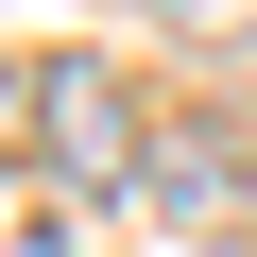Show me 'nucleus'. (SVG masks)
Segmentation results:
<instances>
[{"instance_id": "f257e3e1", "label": "nucleus", "mask_w": 257, "mask_h": 257, "mask_svg": "<svg viewBox=\"0 0 257 257\" xmlns=\"http://www.w3.org/2000/svg\"><path fill=\"white\" fill-rule=\"evenodd\" d=\"M52 103H35V138H52V172H86V189H120L138 172V120H120V86L103 69H35Z\"/></svg>"}, {"instance_id": "f03ea898", "label": "nucleus", "mask_w": 257, "mask_h": 257, "mask_svg": "<svg viewBox=\"0 0 257 257\" xmlns=\"http://www.w3.org/2000/svg\"><path fill=\"white\" fill-rule=\"evenodd\" d=\"M138 189H155L172 223H240V206H257V155L189 120V138H155V155H138Z\"/></svg>"}, {"instance_id": "7ed1b4c3", "label": "nucleus", "mask_w": 257, "mask_h": 257, "mask_svg": "<svg viewBox=\"0 0 257 257\" xmlns=\"http://www.w3.org/2000/svg\"><path fill=\"white\" fill-rule=\"evenodd\" d=\"M172 35H257V0H155Z\"/></svg>"}]
</instances>
